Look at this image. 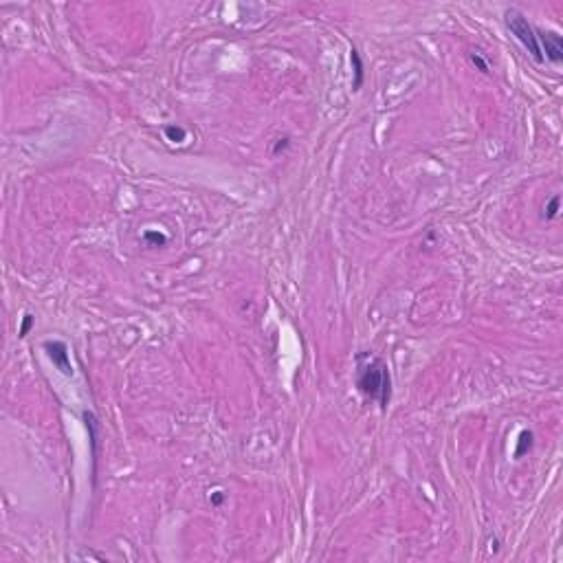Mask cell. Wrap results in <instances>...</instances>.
I'll return each mask as SVG.
<instances>
[{
	"label": "cell",
	"mask_w": 563,
	"mask_h": 563,
	"mask_svg": "<svg viewBox=\"0 0 563 563\" xmlns=\"http://www.w3.org/2000/svg\"><path fill=\"white\" fill-rule=\"evenodd\" d=\"M354 383L359 392L368 400H374L381 409H387L392 400V376L390 368L381 356L370 352H361L356 356V376Z\"/></svg>",
	"instance_id": "cell-1"
},
{
	"label": "cell",
	"mask_w": 563,
	"mask_h": 563,
	"mask_svg": "<svg viewBox=\"0 0 563 563\" xmlns=\"http://www.w3.org/2000/svg\"><path fill=\"white\" fill-rule=\"evenodd\" d=\"M504 18H506V27H508L510 33L519 40V44L532 55V60L543 62V55H541V49H539V40H537V29L528 22L526 16L517 9H506Z\"/></svg>",
	"instance_id": "cell-2"
},
{
	"label": "cell",
	"mask_w": 563,
	"mask_h": 563,
	"mask_svg": "<svg viewBox=\"0 0 563 563\" xmlns=\"http://www.w3.org/2000/svg\"><path fill=\"white\" fill-rule=\"evenodd\" d=\"M537 40H539V49L543 60H550L552 64H559L563 60V40L557 31H543L537 29Z\"/></svg>",
	"instance_id": "cell-3"
},
{
	"label": "cell",
	"mask_w": 563,
	"mask_h": 563,
	"mask_svg": "<svg viewBox=\"0 0 563 563\" xmlns=\"http://www.w3.org/2000/svg\"><path fill=\"white\" fill-rule=\"evenodd\" d=\"M44 350L49 354L51 363L60 370L62 374L71 376L73 374V365H71V356H68V348L64 341H46L44 343Z\"/></svg>",
	"instance_id": "cell-4"
},
{
	"label": "cell",
	"mask_w": 563,
	"mask_h": 563,
	"mask_svg": "<svg viewBox=\"0 0 563 563\" xmlns=\"http://www.w3.org/2000/svg\"><path fill=\"white\" fill-rule=\"evenodd\" d=\"M350 62H352V71H354V80H352V88L359 90L361 84H363V62H361V55L356 49L350 51Z\"/></svg>",
	"instance_id": "cell-5"
},
{
	"label": "cell",
	"mask_w": 563,
	"mask_h": 563,
	"mask_svg": "<svg viewBox=\"0 0 563 563\" xmlns=\"http://www.w3.org/2000/svg\"><path fill=\"white\" fill-rule=\"evenodd\" d=\"M165 137L174 143H183L187 139V132H185V128H181V125H167V128H165Z\"/></svg>",
	"instance_id": "cell-6"
},
{
	"label": "cell",
	"mask_w": 563,
	"mask_h": 563,
	"mask_svg": "<svg viewBox=\"0 0 563 563\" xmlns=\"http://www.w3.org/2000/svg\"><path fill=\"white\" fill-rule=\"evenodd\" d=\"M532 447V434L530 431H521V436H519V444H517V449H515V456H523V453L528 451V449Z\"/></svg>",
	"instance_id": "cell-7"
},
{
	"label": "cell",
	"mask_w": 563,
	"mask_h": 563,
	"mask_svg": "<svg viewBox=\"0 0 563 563\" xmlns=\"http://www.w3.org/2000/svg\"><path fill=\"white\" fill-rule=\"evenodd\" d=\"M557 213H559V196H552L550 203L545 205V218L552 220V218H557Z\"/></svg>",
	"instance_id": "cell-8"
},
{
	"label": "cell",
	"mask_w": 563,
	"mask_h": 563,
	"mask_svg": "<svg viewBox=\"0 0 563 563\" xmlns=\"http://www.w3.org/2000/svg\"><path fill=\"white\" fill-rule=\"evenodd\" d=\"M471 62H473L482 73H488V62H486V60H484L480 53H473V55H471Z\"/></svg>",
	"instance_id": "cell-9"
},
{
	"label": "cell",
	"mask_w": 563,
	"mask_h": 563,
	"mask_svg": "<svg viewBox=\"0 0 563 563\" xmlns=\"http://www.w3.org/2000/svg\"><path fill=\"white\" fill-rule=\"evenodd\" d=\"M31 326H33V317H31V315H24L22 326H20V337H27L29 330H31Z\"/></svg>",
	"instance_id": "cell-10"
},
{
	"label": "cell",
	"mask_w": 563,
	"mask_h": 563,
	"mask_svg": "<svg viewBox=\"0 0 563 563\" xmlns=\"http://www.w3.org/2000/svg\"><path fill=\"white\" fill-rule=\"evenodd\" d=\"M146 240H147V242H154L156 247H159V244H165V235L156 233V231H147V233H146Z\"/></svg>",
	"instance_id": "cell-11"
},
{
	"label": "cell",
	"mask_w": 563,
	"mask_h": 563,
	"mask_svg": "<svg viewBox=\"0 0 563 563\" xmlns=\"http://www.w3.org/2000/svg\"><path fill=\"white\" fill-rule=\"evenodd\" d=\"M284 147H289V139H279V143L275 146V150H273V152L277 154V152H279V150H284Z\"/></svg>",
	"instance_id": "cell-12"
},
{
	"label": "cell",
	"mask_w": 563,
	"mask_h": 563,
	"mask_svg": "<svg viewBox=\"0 0 563 563\" xmlns=\"http://www.w3.org/2000/svg\"><path fill=\"white\" fill-rule=\"evenodd\" d=\"M222 500H225V495H222V491H216V493H213V497H211V504H216V506H218V504H220Z\"/></svg>",
	"instance_id": "cell-13"
}]
</instances>
